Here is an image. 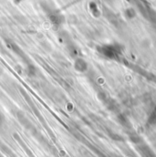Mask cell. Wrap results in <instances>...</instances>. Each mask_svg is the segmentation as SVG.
Segmentation results:
<instances>
[{
	"label": "cell",
	"mask_w": 156,
	"mask_h": 157,
	"mask_svg": "<svg viewBox=\"0 0 156 157\" xmlns=\"http://www.w3.org/2000/svg\"><path fill=\"white\" fill-rule=\"evenodd\" d=\"M2 119H3V116H2V114L0 113V124L2 123Z\"/></svg>",
	"instance_id": "cell-1"
}]
</instances>
